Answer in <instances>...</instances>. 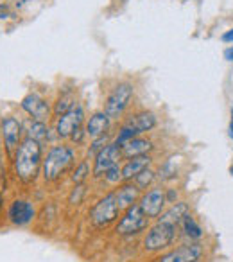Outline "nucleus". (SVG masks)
<instances>
[{
	"label": "nucleus",
	"mask_w": 233,
	"mask_h": 262,
	"mask_svg": "<svg viewBox=\"0 0 233 262\" xmlns=\"http://www.w3.org/2000/svg\"><path fill=\"white\" fill-rule=\"evenodd\" d=\"M153 149V144L146 139H135L128 140V142L122 146V157H128V158H133V157H142V155H147L149 151Z\"/></svg>",
	"instance_id": "nucleus-19"
},
{
	"label": "nucleus",
	"mask_w": 233,
	"mask_h": 262,
	"mask_svg": "<svg viewBox=\"0 0 233 262\" xmlns=\"http://www.w3.org/2000/svg\"><path fill=\"white\" fill-rule=\"evenodd\" d=\"M88 174H90V167H88V162H81L79 165L76 167V171L72 172V182L76 185H83L86 182Z\"/></svg>",
	"instance_id": "nucleus-23"
},
{
	"label": "nucleus",
	"mask_w": 233,
	"mask_h": 262,
	"mask_svg": "<svg viewBox=\"0 0 233 262\" xmlns=\"http://www.w3.org/2000/svg\"><path fill=\"white\" fill-rule=\"evenodd\" d=\"M122 158V147L116 144H108L104 149H101L95 155V164H94V174L102 176L108 169L113 165H119V160Z\"/></svg>",
	"instance_id": "nucleus-8"
},
{
	"label": "nucleus",
	"mask_w": 233,
	"mask_h": 262,
	"mask_svg": "<svg viewBox=\"0 0 233 262\" xmlns=\"http://www.w3.org/2000/svg\"><path fill=\"white\" fill-rule=\"evenodd\" d=\"M201 257H203V246L194 243V244H183V246L161 255L158 262H197Z\"/></svg>",
	"instance_id": "nucleus-10"
},
{
	"label": "nucleus",
	"mask_w": 233,
	"mask_h": 262,
	"mask_svg": "<svg viewBox=\"0 0 233 262\" xmlns=\"http://www.w3.org/2000/svg\"><path fill=\"white\" fill-rule=\"evenodd\" d=\"M224 59L226 61H233V45H229L224 51Z\"/></svg>",
	"instance_id": "nucleus-31"
},
{
	"label": "nucleus",
	"mask_w": 233,
	"mask_h": 262,
	"mask_svg": "<svg viewBox=\"0 0 233 262\" xmlns=\"http://www.w3.org/2000/svg\"><path fill=\"white\" fill-rule=\"evenodd\" d=\"M154 126H156V115H154L153 112H140V113H136V115H133L131 119L124 124V127L133 131L135 135L151 131Z\"/></svg>",
	"instance_id": "nucleus-14"
},
{
	"label": "nucleus",
	"mask_w": 233,
	"mask_h": 262,
	"mask_svg": "<svg viewBox=\"0 0 233 262\" xmlns=\"http://www.w3.org/2000/svg\"><path fill=\"white\" fill-rule=\"evenodd\" d=\"M151 162H153V160H151L149 155H142V157H133V158H129V160L126 162L124 167H122V180H126V182L133 180L135 176H138L142 171L149 169Z\"/></svg>",
	"instance_id": "nucleus-15"
},
{
	"label": "nucleus",
	"mask_w": 233,
	"mask_h": 262,
	"mask_svg": "<svg viewBox=\"0 0 233 262\" xmlns=\"http://www.w3.org/2000/svg\"><path fill=\"white\" fill-rule=\"evenodd\" d=\"M138 194H140V189L136 185H129V183H126V185L119 187V189L115 190V198H116V205H119V208L121 210H128L131 205L136 203V200H138Z\"/></svg>",
	"instance_id": "nucleus-17"
},
{
	"label": "nucleus",
	"mask_w": 233,
	"mask_h": 262,
	"mask_svg": "<svg viewBox=\"0 0 233 262\" xmlns=\"http://www.w3.org/2000/svg\"><path fill=\"white\" fill-rule=\"evenodd\" d=\"M76 104L77 102H76V99H74V95H70V94L61 95V97L58 99V102H56V108H54L56 115H63V113L70 112Z\"/></svg>",
	"instance_id": "nucleus-22"
},
{
	"label": "nucleus",
	"mask_w": 233,
	"mask_h": 262,
	"mask_svg": "<svg viewBox=\"0 0 233 262\" xmlns=\"http://www.w3.org/2000/svg\"><path fill=\"white\" fill-rule=\"evenodd\" d=\"M104 178L108 183H119L122 180V169L119 167V165H113L111 169H108V171L104 172Z\"/></svg>",
	"instance_id": "nucleus-25"
},
{
	"label": "nucleus",
	"mask_w": 233,
	"mask_h": 262,
	"mask_svg": "<svg viewBox=\"0 0 233 262\" xmlns=\"http://www.w3.org/2000/svg\"><path fill=\"white\" fill-rule=\"evenodd\" d=\"M108 146V137L102 135L99 137V139H94V144L90 146V151H88V155H97L101 149H104V147Z\"/></svg>",
	"instance_id": "nucleus-26"
},
{
	"label": "nucleus",
	"mask_w": 233,
	"mask_h": 262,
	"mask_svg": "<svg viewBox=\"0 0 233 262\" xmlns=\"http://www.w3.org/2000/svg\"><path fill=\"white\" fill-rule=\"evenodd\" d=\"M83 120H84L83 108H81L79 104H76L72 110H70V112L63 113V115H59L58 124H56V131H58V137H61V139H68V137L72 135V133L77 129V127L83 126Z\"/></svg>",
	"instance_id": "nucleus-7"
},
{
	"label": "nucleus",
	"mask_w": 233,
	"mask_h": 262,
	"mask_svg": "<svg viewBox=\"0 0 233 262\" xmlns=\"http://www.w3.org/2000/svg\"><path fill=\"white\" fill-rule=\"evenodd\" d=\"M84 135H86V131H84V129H83V126H81V127H77V129L74 131L72 135H70V139H72L76 144H81V142H83V137H84Z\"/></svg>",
	"instance_id": "nucleus-29"
},
{
	"label": "nucleus",
	"mask_w": 233,
	"mask_h": 262,
	"mask_svg": "<svg viewBox=\"0 0 233 262\" xmlns=\"http://www.w3.org/2000/svg\"><path fill=\"white\" fill-rule=\"evenodd\" d=\"M109 127V117L104 112L94 113L90 120L86 122V135L90 139H99V137L106 135V131Z\"/></svg>",
	"instance_id": "nucleus-16"
},
{
	"label": "nucleus",
	"mask_w": 233,
	"mask_h": 262,
	"mask_svg": "<svg viewBox=\"0 0 233 262\" xmlns=\"http://www.w3.org/2000/svg\"><path fill=\"white\" fill-rule=\"evenodd\" d=\"M229 137L233 139V119H231V124H229Z\"/></svg>",
	"instance_id": "nucleus-33"
},
{
	"label": "nucleus",
	"mask_w": 233,
	"mask_h": 262,
	"mask_svg": "<svg viewBox=\"0 0 233 262\" xmlns=\"http://www.w3.org/2000/svg\"><path fill=\"white\" fill-rule=\"evenodd\" d=\"M133 180H135V185L138 187V189H147V187L154 182V172L151 171V169H146V171H142L138 176H135Z\"/></svg>",
	"instance_id": "nucleus-24"
},
{
	"label": "nucleus",
	"mask_w": 233,
	"mask_h": 262,
	"mask_svg": "<svg viewBox=\"0 0 233 262\" xmlns=\"http://www.w3.org/2000/svg\"><path fill=\"white\" fill-rule=\"evenodd\" d=\"M221 40L224 41V43H233V27L229 31H226L224 34H222Z\"/></svg>",
	"instance_id": "nucleus-30"
},
{
	"label": "nucleus",
	"mask_w": 233,
	"mask_h": 262,
	"mask_svg": "<svg viewBox=\"0 0 233 262\" xmlns=\"http://www.w3.org/2000/svg\"><path fill=\"white\" fill-rule=\"evenodd\" d=\"M119 205H116V198L115 192L108 194L102 200H99L97 203L91 207L90 210V221L95 228H104V226L111 225L116 217H119Z\"/></svg>",
	"instance_id": "nucleus-3"
},
{
	"label": "nucleus",
	"mask_w": 233,
	"mask_h": 262,
	"mask_svg": "<svg viewBox=\"0 0 233 262\" xmlns=\"http://www.w3.org/2000/svg\"><path fill=\"white\" fill-rule=\"evenodd\" d=\"M84 196V187L83 185H76L72 190V194H70V203L76 205V203H81V200H83Z\"/></svg>",
	"instance_id": "nucleus-28"
},
{
	"label": "nucleus",
	"mask_w": 233,
	"mask_h": 262,
	"mask_svg": "<svg viewBox=\"0 0 233 262\" xmlns=\"http://www.w3.org/2000/svg\"><path fill=\"white\" fill-rule=\"evenodd\" d=\"M74 164V149L68 146H54L43 160V178L47 182L59 180Z\"/></svg>",
	"instance_id": "nucleus-2"
},
{
	"label": "nucleus",
	"mask_w": 233,
	"mask_h": 262,
	"mask_svg": "<svg viewBox=\"0 0 233 262\" xmlns=\"http://www.w3.org/2000/svg\"><path fill=\"white\" fill-rule=\"evenodd\" d=\"M8 217L15 226H26L33 221L34 217V207L26 200H16L9 205Z\"/></svg>",
	"instance_id": "nucleus-12"
},
{
	"label": "nucleus",
	"mask_w": 233,
	"mask_h": 262,
	"mask_svg": "<svg viewBox=\"0 0 233 262\" xmlns=\"http://www.w3.org/2000/svg\"><path fill=\"white\" fill-rule=\"evenodd\" d=\"M181 226H183V232H185L190 239H201V237H203V230H201V226L197 225L196 219L190 214L185 215V219L181 221Z\"/></svg>",
	"instance_id": "nucleus-21"
},
{
	"label": "nucleus",
	"mask_w": 233,
	"mask_h": 262,
	"mask_svg": "<svg viewBox=\"0 0 233 262\" xmlns=\"http://www.w3.org/2000/svg\"><path fill=\"white\" fill-rule=\"evenodd\" d=\"M22 108L33 117V120H40V122H45L51 117V106L45 101L43 97H40L38 94H29L24 97L22 101Z\"/></svg>",
	"instance_id": "nucleus-11"
},
{
	"label": "nucleus",
	"mask_w": 233,
	"mask_h": 262,
	"mask_svg": "<svg viewBox=\"0 0 233 262\" xmlns=\"http://www.w3.org/2000/svg\"><path fill=\"white\" fill-rule=\"evenodd\" d=\"M2 135H4L8 153H13L15 149H18V142L22 139V124L15 117H6L2 120Z\"/></svg>",
	"instance_id": "nucleus-13"
},
{
	"label": "nucleus",
	"mask_w": 233,
	"mask_h": 262,
	"mask_svg": "<svg viewBox=\"0 0 233 262\" xmlns=\"http://www.w3.org/2000/svg\"><path fill=\"white\" fill-rule=\"evenodd\" d=\"M165 198H167V201H169V203H172V201H174L176 200V192H174V190H171V192H165Z\"/></svg>",
	"instance_id": "nucleus-32"
},
{
	"label": "nucleus",
	"mask_w": 233,
	"mask_h": 262,
	"mask_svg": "<svg viewBox=\"0 0 233 262\" xmlns=\"http://www.w3.org/2000/svg\"><path fill=\"white\" fill-rule=\"evenodd\" d=\"M167 203V198H165V190L161 187H154L149 192H146L140 200V207H142L144 214L147 217H160L161 212H164V207Z\"/></svg>",
	"instance_id": "nucleus-9"
},
{
	"label": "nucleus",
	"mask_w": 233,
	"mask_h": 262,
	"mask_svg": "<svg viewBox=\"0 0 233 262\" xmlns=\"http://www.w3.org/2000/svg\"><path fill=\"white\" fill-rule=\"evenodd\" d=\"M29 139L36 140V142H45L49 139V129L45 126V122H40V120H33L29 126Z\"/></svg>",
	"instance_id": "nucleus-20"
},
{
	"label": "nucleus",
	"mask_w": 233,
	"mask_h": 262,
	"mask_svg": "<svg viewBox=\"0 0 233 262\" xmlns=\"http://www.w3.org/2000/svg\"><path fill=\"white\" fill-rule=\"evenodd\" d=\"M190 214V208L187 203H183V201H179V203H174L169 210L161 212V215L158 217V221H164V223H171V225L174 226H179L181 225V221L185 219V215Z\"/></svg>",
	"instance_id": "nucleus-18"
},
{
	"label": "nucleus",
	"mask_w": 233,
	"mask_h": 262,
	"mask_svg": "<svg viewBox=\"0 0 233 262\" xmlns=\"http://www.w3.org/2000/svg\"><path fill=\"white\" fill-rule=\"evenodd\" d=\"M4 190H6V169L2 160H0V210H2V205H4Z\"/></svg>",
	"instance_id": "nucleus-27"
},
{
	"label": "nucleus",
	"mask_w": 233,
	"mask_h": 262,
	"mask_svg": "<svg viewBox=\"0 0 233 262\" xmlns=\"http://www.w3.org/2000/svg\"><path fill=\"white\" fill-rule=\"evenodd\" d=\"M147 225H149V217L144 214L142 207L135 203L121 217V221L116 225V233L119 235H136V233L144 232Z\"/></svg>",
	"instance_id": "nucleus-4"
},
{
	"label": "nucleus",
	"mask_w": 233,
	"mask_h": 262,
	"mask_svg": "<svg viewBox=\"0 0 233 262\" xmlns=\"http://www.w3.org/2000/svg\"><path fill=\"white\" fill-rule=\"evenodd\" d=\"M133 97V86L129 83H121L116 84L111 90V94L106 99L104 113L109 119H119L124 113V110L128 108L129 101Z\"/></svg>",
	"instance_id": "nucleus-6"
},
{
	"label": "nucleus",
	"mask_w": 233,
	"mask_h": 262,
	"mask_svg": "<svg viewBox=\"0 0 233 262\" xmlns=\"http://www.w3.org/2000/svg\"><path fill=\"white\" fill-rule=\"evenodd\" d=\"M43 160H41V144L33 139H26L15 153V172L24 183L36 180Z\"/></svg>",
	"instance_id": "nucleus-1"
},
{
	"label": "nucleus",
	"mask_w": 233,
	"mask_h": 262,
	"mask_svg": "<svg viewBox=\"0 0 233 262\" xmlns=\"http://www.w3.org/2000/svg\"><path fill=\"white\" fill-rule=\"evenodd\" d=\"M174 235H176L174 225L158 221L156 225L147 232L146 239H144V248H146L147 251L165 250L167 246H171V243L174 241Z\"/></svg>",
	"instance_id": "nucleus-5"
}]
</instances>
